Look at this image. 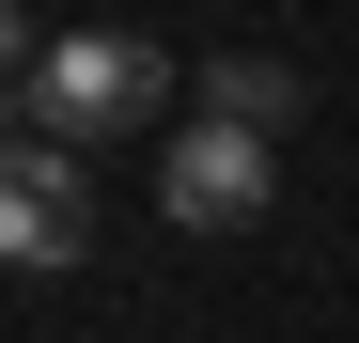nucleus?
Wrapping results in <instances>:
<instances>
[{
	"instance_id": "1",
	"label": "nucleus",
	"mask_w": 359,
	"mask_h": 343,
	"mask_svg": "<svg viewBox=\"0 0 359 343\" xmlns=\"http://www.w3.org/2000/svg\"><path fill=\"white\" fill-rule=\"evenodd\" d=\"M16 109H32V141H63V156L141 141L172 109V47H141V31H47V63H32Z\"/></svg>"
},
{
	"instance_id": "2",
	"label": "nucleus",
	"mask_w": 359,
	"mask_h": 343,
	"mask_svg": "<svg viewBox=\"0 0 359 343\" xmlns=\"http://www.w3.org/2000/svg\"><path fill=\"white\" fill-rule=\"evenodd\" d=\"M94 250V172L63 156V141H0V265H16V281H63Z\"/></svg>"
},
{
	"instance_id": "3",
	"label": "nucleus",
	"mask_w": 359,
	"mask_h": 343,
	"mask_svg": "<svg viewBox=\"0 0 359 343\" xmlns=\"http://www.w3.org/2000/svg\"><path fill=\"white\" fill-rule=\"evenodd\" d=\"M156 203L188 218V234H250V218L281 203V172H266L250 125H203V109H188V125L156 141Z\"/></svg>"
},
{
	"instance_id": "4",
	"label": "nucleus",
	"mask_w": 359,
	"mask_h": 343,
	"mask_svg": "<svg viewBox=\"0 0 359 343\" xmlns=\"http://www.w3.org/2000/svg\"><path fill=\"white\" fill-rule=\"evenodd\" d=\"M203 125H297V63H266V47H219V63H203Z\"/></svg>"
},
{
	"instance_id": "5",
	"label": "nucleus",
	"mask_w": 359,
	"mask_h": 343,
	"mask_svg": "<svg viewBox=\"0 0 359 343\" xmlns=\"http://www.w3.org/2000/svg\"><path fill=\"white\" fill-rule=\"evenodd\" d=\"M32 63H47V31L16 16V0H0V94H32Z\"/></svg>"
}]
</instances>
